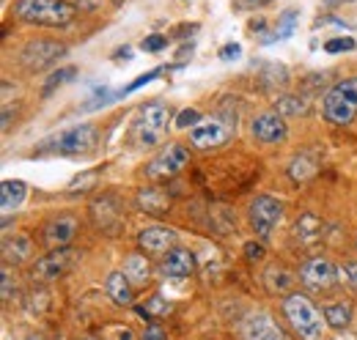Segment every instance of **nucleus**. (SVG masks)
<instances>
[{
  "label": "nucleus",
  "instance_id": "nucleus-1",
  "mask_svg": "<svg viewBox=\"0 0 357 340\" xmlns=\"http://www.w3.org/2000/svg\"><path fill=\"white\" fill-rule=\"evenodd\" d=\"M77 8L69 0H17L14 17L25 25H45V28H66L72 25Z\"/></svg>",
  "mask_w": 357,
  "mask_h": 340
},
{
  "label": "nucleus",
  "instance_id": "nucleus-2",
  "mask_svg": "<svg viewBox=\"0 0 357 340\" xmlns=\"http://www.w3.org/2000/svg\"><path fill=\"white\" fill-rule=\"evenodd\" d=\"M283 313L291 330H297V335L303 340H321V332H324L321 313L305 294H289L283 299Z\"/></svg>",
  "mask_w": 357,
  "mask_h": 340
},
{
  "label": "nucleus",
  "instance_id": "nucleus-3",
  "mask_svg": "<svg viewBox=\"0 0 357 340\" xmlns=\"http://www.w3.org/2000/svg\"><path fill=\"white\" fill-rule=\"evenodd\" d=\"M321 113L330 124H352L357 118V77L333 85L321 102Z\"/></svg>",
  "mask_w": 357,
  "mask_h": 340
},
{
  "label": "nucleus",
  "instance_id": "nucleus-4",
  "mask_svg": "<svg viewBox=\"0 0 357 340\" xmlns=\"http://www.w3.org/2000/svg\"><path fill=\"white\" fill-rule=\"evenodd\" d=\"M234 132H236V113L223 107V110L215 113V118L201 121L198 127L190 129V143L195 148H201V151L218 148V146H223L234 137Z\"/></svg>",
  "mask_w": 357,
  "mask_h": 340
},
{
  "label": "nucleus",
  "instance_id": "nucleus-5",
  "mask_svg": "<svg viewBox=\"0 0 357 340\" xmlns=\"http://www.w3.org/2000/svg\"><path fill=\"white\" fill-rule=\"evenodd\" d=\"M93 146H96V129L91 124H80V127L58 132L55 137L39 146V151H50L58 157H86L93 151Z\"/></svg>",
  "mask_w": 357,
  "mask_h": 340
},
{
  "label": "nucleus",
  "instance_id": "nucleus-6",
  "mask_svg": "<svg viewBox=\"0 0 357 340\" xmlns=\"http://www.w3.org/2000/svg\"><path fill=\"white\" fill-rule=\"evenodd\" d=\"M165 129H168V110H165L160 102L140 107V113H137V118H135V134H137L140 146H154V143H160L162 134H165Z\"/></svg>",
  "mask_w": 357,
  "mask_h": 340
},
{
  "label": "nucleus",
  "instance_id": "nucleus-7",
  "mask_svg": "<svg viewBox=\"0 0 357 340\" xmlns=\"http://www.w3.org/2000/svg\"><path fill=\"white\" fill-rule=\"evenodd\" d=\"M190 162V148L181 146V143H171L165 151H160L149 165H146V176L151 181H160V178H174L176 173L187 168Z\"/></svg>",
  "mask_w": 357,
  "mask_h": 340
},
{
  "label": "nucleus",
  "instance_id": "nucleus-8",
  "mask_svg": "<svg viewBox=\"0 0 357 340\" xmlns=\"http://www.w3.org/2000/svg\"><path fill=\"white\" fill-rule=\"evenodd\" d=\"M250 225L256 228V233L259 236H269L272 233V228L280 222V217H283V203L278 201V198H272V195H259L253 203H250Z\"/></svg>",
  "mask_w": 357,
  "mask_h": 340
},
{
  "label": "nucleus",
  "instance_id": "nucleus-9",
  "mask_svg": "<svg viewBox=\"0 0 357 340\" xmlns=\"http://www.w3.org/2000/svg\"><path fill=\"white\" fill-rule=\"evenodd\" d=\"M77 258H80V255H77V250H72V247L50 250L45 258L36 261V266H33V277H36V280H58L61 275H66V272L75 266Z\"/></svg>",
  "mask_w": 357,
  "mask_h": 340
},
{
  "label": "nucleus",
  "instance_id": "nucleus-10",
  "mask_svg": "<svg viewBox=\"0 0 357 340\" xmlns=\"http://www.w3.org/2000/svg\"><path fill=\"white\" fill-rule=\"evenodd\" d=\"M66 52V47H61L58 42H47V39H36V42H28L20 61L25 69L31 72H39V69H47L50 63H55L61 55Z\"/></svg>",
  "mask_w": 357,
  "mask_h": 340
},
{
  "label": "nucleus",
  "instance_id": "nucleus-11",
  "mask_svg": "<svg viewBox=\"0 0 357 340\" xmlns=\"http://www.w3.org/2000/svg\"><path fill=\"white\" fill-rule=\"evenodd\" d=\"M300 280H303L305 288H311V291H327V288L335 286V280H338V269H335L327 258H311V261L303 263V269H300Z\"/></svg>",
  "mask_w": 357,
  "mask_h": 340
},
{
  "label": "nucleus",
  "instance_id": "nucleus-12",
  "mask_svg": "<svg viewBox=\"0 0 357 340\" xmlns=\"http://www.w3.org/2000/svg\"><path fill=\"white\" fill-rule=\"evenodd\" d=\"M91 217H93V225L102 228L105 233H116L124 222V212H121V206L113 195H102L99 201H93L91 203Z\"/></svg>",
  "mask_w": 357,
  "mask_h": 340
},
{
  "label": "nucleus",
  "instance_id": "nucleus-13",
  "mask_svg": "<svg viewBox=\"0 0 357 340\" xmlns=\"http://www.w3.org/2000/svg\"><path fill=\"white\" fill-rule=\"evenodd\" d=\"M77 233V219L72 214H63V217H52L42 231V242H45L50 250H58V247H69V242L75 239Z\"/></svg>",
  "mask_w": 357,
  "mask_h": 340
},
{
  "label": "nucleus",
  "instance_id": "nucleus-14",
  "mask_svg": "<svg viewBox=\"0 0 357 340\" xmlns=\"http://www.w3.org/2000/svg\"><path fill=\"white\" fill-rule=\"evenodd\" d=\"M250 132H253V137L261 140V143H280V140H286V134H289L283 116H280V113H272V110L256 116V118L250 121Z\"/></svg>",
  "mask_w": 357,
  "mask_h": 340
},
{
  "label": "nucleus",
  "instance_id": "nucleus-15",
  "mask_svg": "<svg viewBox=\"0 0 357 340\" xmlns=\"http://www.w3.org/2000/svg\"><path fill=\"white\" fill-rule=\"evenodd\" d=\"M242 338L245 340H286L283 330L264 313H253L248 316V321L242 324Z\"/></svg>",
  "mask_w": 357,
  "mask_h": 340
},
{
  "label": "nucleus",
  "instance_id": "nucleus-16",
  "mask_svg": "<svg viewBox=\"0 0 357 340\" xmlns=\"http://www.w3.org/2000/svg\"><path fill=\"white\" fill-rule=\"evenodd\" d=\"M176 242V233L171 231V228H146L140 236H137V245H140V250L149 255H165L171 247H176L174 245Z\"/></svg>",
  "mask_w": 357,
  "mask_h": 340
},
{
  "label": "nucleus",
  "instance_id": "nucleus-17",
  "mask_svg": "<svg viewBox=\"0 0 357 340\" xmlns=\"http://www.w3.org/2000/svg\"><path fill=\"white\" fill-rule=\"evenodd\" d=\"M160 269H162L168 277H190V275L195 272V255L190 253L187 247H171V250L165 253V258H162Z\"/></svg>",
  "mask_w": 357,
  "mask_h": 340
},
{
  "label": "nucleus",
  "instance_id": "nucleus-18",
  "mask_svg": "<svg viewBox=\"0 0 357 340\" xmlns=\"http://www.w3.org/2000/svg\"><path fill=\"white\" fill-rule=\"evenodd\" d=\"M137 206L146 214H151V217H162V214H168V209H171V195L162 192V190H157V187H149V190H140L137 192Z\"/></svg>",
  "mask_w": 357,
  "mask_h": 340
},
{
  "label": "nucleus",
  "instance_id": "nucleus-19",
  "mask_svg": "<svg viewBox=\"0 0 357 340\" xmlns=\"http://www.w3.org/2000/svg\"><path fill=\"white\" fill-rule=\"evenodd\" d=\"M25 195H28L25 181H20V178H8V181H3V184H0V209H3V214L20 209L22 201H25Z\"/></svg>",
  "mask_w": 357,
  "mask_h": 340
},
{
  "label": "nucleus",
  "instance_id": "nucleus-20",
  "mask_svg": "<svg viewBox=\"0 0 357 340\" xmlns=\"http://www.w3.org/2000/svg\"><path fill=\"white\" fill-rule=\"evenodd\" d=\"M105 288H107V294L110 299L116 302V304H132V280L124 275V272H113V275H107V283H105Z\"/></svg>",
  "mask_w": 357,
  "mask_h": 340
},
{
  "label": "nucleus",
  "instance_id": "nucleus-21",
  "mask_svg": "<svg viewBox=\"0 0 357 340\" xmlns=\"http://www.w3.org/2000/svg\"><path fill=\"white\" fill-rule=\"evenodd\" d=\"M294 236H297V242L305 245V247L316 245V242L321 239V219H319L316 214H303V217L294 222Z\"/></svg>",
  "mask_w": 357,
  "mask_h": 340
},
{
  "label": "nucleus",
  "instance_id": "nucleus-22",
  "mask_svg": "<svg viewBox=\"0 0 357 340\" xmlns=\"http://www.w3.org/2000/svg\"><path fill=\"white\" fill-rule=\"evenodd\" d=\"M124 275L132 280V286L149 283V277H151L149 258H146V255H127V261H124Z\"/></svg>",
  "mask_w": 357,
  "mask_h": 340
},
{
  "label": "nucleus",
  "instance_id": "nucleus-23",
  "mask_svg": "<svg viewBox=\"0 0 357 340\" xmlns=\"http://www.w3.org/2000/svg\"><path fill=\"white\" fill-rule=\"evenodd\" d=\"M324 321L333 327V330H347L349 321H352V304L349 302H333L324 307Z\"/></svg>",
  "mask_w": 357,
  "mask_h": 340
},
{
  "label": "nucleus",
  "instance_id": "nucleus-24",
  "mask_svg": "<svg viewBox=\"0 0 357 340\" xmlns=\"http://www.w3.org/2000/svg\"><path fill=\"white\" fill-rule=\"evenodd\" d=\"M316 170H319V160H316L313 154H300V157L291 162L289 176H291L294 181H308V178L316 176Z\"/></svg>",
  "mask_w": 357,
  "mask_h": 340
},
{
  "label": "nucleus",
  "instance_id": "nucleus-25",
  "mask_svg": "<svg viewBox=\"0 0 357 340\" xmlns=\"http://www.w3.org/2000/svg\"><path fill=\"white\" fill-rule=\"evenodd\" d=\"M31 250H33V245H31V239L28 236H17V239H6L3 242V253H6V258L8 261H25L28 255H31Z\"/></svg>",
  "mask_w": 357,
  "mask_h": 340
},
{
  "label": "nucleus",
  "instance_id": "nucleus-26",
  "mask_svg": "<svg viewBox=\"0 0 357 340\" xmlns=\"http://www.w3.org/2000/svg\"><path fill=\"white\" fill-rule=\"evenodd\" d=\"M75 77H77V69H75V66H63V69L52 72L45 83V93H52L55 88H61V85L69 83V80H75Z\"/></svg>",
  "mask_w": 357,
  "mask_h": 340
},
{
  "label": "nucleus",
  "instance_id": "nucleus-27",
  "mask_svg": "<svg viewBox=\"0 0 357 340\" xmlns=\"http://www.w3.org/2000/svg\"><path fill=\"white\" fill-rule=\"evenodd\" d=\"M275 110L280 116H303L305 113V102L297 99V96H280L278 105H275Z\"/></svg>",
  "mask_w": 357,
  "mask_h": 340
},
{
  "label": "nucleus",
  "instance_id": "nucleus-28",
  "mask_svg": "<svg viewBox=\"0 0 357 340\" xmlns=\"http://www.w3.org/2000/svg\"><path fill=\"white\" fill-rule=\"evenodd\" d=\"M297 17H300V14H297L294 8L283 11V14H280V20H278L280 25H278V31L272 33V42H275V39H286V36H291V31H294V20H297Z\"/></svg>",
  "mask_w": 357,
  "mask_h": 340
},
{
  "label": "nucleus",
  "instance_id": "nucleus-29",
  "mask_svg": "<svg viewBox=\"0 0 357 340\" xmlns=\"http://www.w3.org/2000/svg\"><path fill=\"white\" fill-rule=\"evenodd\" d=\"M357 47V42L352 36H344V39H330V42L324 44V49L330 52V55H338V52H352Z\"/></svg>",
  "mask_w": 357,
  "mask_h": 340
},
{
  "label": "nucleus",
  "instance_id": "nucleus-30",
  "mask_svg": "<svg viewBox=\"0 0 357 340\" xmlns=\"http://www.w3.org/2000/svg\"><path fill=\"white\" fill-rule=\"evenodd\" d=\"M338 277L349 286V288H357V261H344L338 266Z\"/></svg>",
  "mask_w": 357,
  "mask_h": 340
},
{
  "label": "nucleus",
  "instance_id": "nucleus-31",
  "mask_svg": "<svg viewBox=\"0 0 357 340\" xmlns=\"http://www.w3.org/2000/svg\"><path fill=\"white\" fill-rule=\"evenodd\" d=\"M201 124V110H181L176 116V127L178 129H192V127H198Z\"/></svg>",
  "mask_w": 357,
  "mask_h": 340
},
{
  "label": "nucleus",
  "instance_id": "nucleus-32",
  "mask_svg": "<svg viewBox=\"0 0 357 340\" xmlns=\"http://www.w3.org/2000/svg\"><path fill=\"white\" fill-rule=\"evenodd\" d=\"M157 77H160V69H154V72H149V75H140V77H137V80H132V83L127 85V88H124L119 96H127V93H132V91H137V88L149 85L151 80H157Z\"/></svg>",
  "mask_w": 357,
  "mask_h": 340
},
{
  "label": "nucleus",
  "instance_id": "nucleus-33",
  "mask_svg": "<svg viewBox=\"0 0 357 340\" xmlns=\"http://www.w3.org/2000/svg\"><path fill=\"white\" fill-rule=\"evenodd\" d=\"M165 44H168V39H165V36L154 33V36H146V39H143L140 49H143V52H160V49H165Z\"/></svg>",
  "mask_w": 357,
  "mask_h": 340
},
{
  "label": "nucleus",
  "instance_id": "nucleus-34",
  "mask_svg": "<svg viewBox=\"0 0 357 340\" xmlns=\"http://www.w3.org/2000/svg\"><path fill=\"white\" fill-rule=\"evenodd\" d=\"M143 340H168V332L160 327V324H149L143 330Z\"/></svg>",
  "mask_w": 357,
  "mask_h": 340
},
{
  "label": "nucleus",
  "instance_id": "nucleus-35",
  "mask_svg": "<svg viewBox=\"0 0 357 340\" xmlns=\"http://www.w3.org/2000/svg\"><path fill=\"white\" fill-rule=\"evenodd\" d=\"M93 178H96V176H93V170L83 173V178H77V181H75V184L69 187V192H77V190H80V192H86L91 184H93Z\"/></svg>",
  "mask_w": 357,
  "mask_h": 340
},
{
  "label": "nucleus",
  "instance_id": "nucleus-36",
  "mask_svg": "<svg viewBox=\"0 0 357 340\" xmlns=\"http://www.w3.org/2000/svg\"><path fill=\"white\" fill-rule=\"evenodd\" d=\"M239 55H242V47L239 44H225L223 49H220V58L223 61H236Z\"/></svg>",
  "mask_w": 357,
  "mask_h": 340
},
{
  "label": "nucleus",
  "instance_id": "nucleus-37",
  "mask_svg": "<svg viewBox=\"0 0 357 340\" xmlns=\"http://www.w3.org/2000/svg\"><path fill=\"white\" fill-rule=\"evenodd\" d=\"M245 255H248L250 261H259V258H264V247H261L259 242H248V245H245Z\"/></svg>",
  "mask_w": 357,
  "mask_h": 340
},
{
  "label": "nucleus",
  "instance_id": "nucleus-38",
  "mask_svg": "<svg viewBox=\"0 0 357 340\" xmlns=\"http://www.w3.org/2000/svg\"><path fill=\"white\" fill-rule=\"evenodd\" d=\"M272 0H236V8H261V6H269Z\"/></svg>",
  "mask_w": 357,
  "mask_h": 340
},
{
  "label": "nucleus",
  "instance_id": "nucleus-39",
  "mask_svg": "<svg viewBox=\"0 0 357 340\" xmlns=\"http://www.w3.org/2000/svg\"><path fill=\"white\" fill-rule=\"evenodd\" d=\"M11 297V272L8 266H3V299Z\"/></svg>",
  "mask_w": 357,
  "mask_h": 340
},
{
  "label": "nucleus",
  "instance_id": "nucleus-40",
  "mask_svg": "<svg viewBox=\"0 0 357 340\" xmlns=\"http://www.w3.org/2000/svg\"><path fill=\"white\" fill-rule=\"evenodd\" d=\"M264 28H267V22H264V20H256V22L250 25V31H253V33H261Z\"/></svg>",
  "mask_w": 357,
  "mask_h": 340
},
{
  "label": "nucleus",
  "instance_id": "nucleus-41",
  "mask_svg": "<svg viewBox=\"0 0 357 340\" xmlns=\"http://www.w3.org/2000/svg\"><path fill=\"white\" fill-rule=\"evenodd\" d=\"M330 6H335V3H349V0H327Z\"/></svg>",
  "mask_w": 357,
  "mask_h": 340
},
{
  "label": "nucleus",
  "instance_id": "nucleus-42",
  "mask_svg": "<svg viewBox=\"0 0 357 340\" xmlns=\"http://www.w3.org/2000/svg\"><path fill=\"white\" fill-rule=\"evenodd\" d=\"M31 340H42V338H31Z\"/></svg>",
  "mask_w": 357,
  "mask_h": 340
},
{
  "label": "nucleus",
  "instance_id": "nucleus-43",
  "mask_svg": "<svg viewBox=\"0 0 357 340\" xmlns=\"http://www.w3.org/2000/svg\"><path fill=\"white\" fill-rule=\"evenodd\" d=\"M86 340H96V338H86Z\"/></svg>",
  "mask_w": 357,
  "mask_h": 340
}]
</instances>
